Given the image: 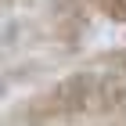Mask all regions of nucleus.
<instances>
[{
    "instance_id": "obj_1",
    "label": "nucleus",
    "mask_w": 126,
    "mask_h": 126,
    "mask_svg": "<svg viewBox=\"0 0 126 126\" xmlns=\"http://www.w3.org/2000/svg\"><path fill=\"white\" fill-rule=\"evenodd\" d=\"M90 0H47L43 4V32L54 47L61 50H79L83 36H87V25H90Z\"/></svg>"
},
{
    "instance_id": "obj_2",
    "label": "nucleus",
    "mask_w": 126,
    "mask_h": 126,
    "mask_svg": "<svg viewBox=\"0 0 126 126\" xmlns=\"http://www.w3.org/2000/svg\"><path fill=\"white\" fill-rule=\"evenodd\" d=\"M97 87H101V76L94 68H79V72H68L54 83V94L61 101V112H65V123H76V119L90 115L97 101Z\"/></svg>"
},
{
    "instance_id": "obj_3",
    "label": "nucleus",
    "mask_w": 126,
    "mask_h": 126,
    "mask_svg": "<svg viewBox=\"0 0 126 126\" xmlns=\"http://www.w3.org/2000/svg\"><path fill=\"white\" fill-rule=\"evenodd\" d=\"M90 115L105 123H126V76H101Z\"/></svg>"
},
{
    "instance_id": "obj_4",
    "label": "nucleus",
    "mask_w": 126,
    "mask_h": 126,
    "mask_svg": "<svg viewBox=\"0 0 126 126\" xmlns=\"http://www.w3.org/2000/svg\"><path fill=\"white\" fill-rule=\"evenodd\" d=\"M11 119L25 123V126H50V123H65V112H61V101L54 94V87H47L43 94H32Z\"/></svg>"
},
{
    "instance_id": "obj_5",
    "label": "nucleus",
    "mask_w": 126,
    "mask_h": 126,
    "mask_svg": "<svg viewBox=\"0 0 126 126\" xmlns=\"http://www.w3.org/2000/svg\"><path fill=\"white\" fill-rule=\"evenodd\" d=\"M97 76H126V50H101L90 61Z\"/></svg>"
},
{
    "instance_id": "obj_6",
    "label": "nucleus",
    "mask_w": 126,
    "mask_h": 126,
    "mask_svg": "<svg viewBox=\"0 0 126 126\" xmlns=\"http://www.w3.org/2000/svg\"><path fill=\"white\" fill-rule=\"evenodd\" d=\"M90 7L108 22H119V25L126 22V0H90Z\"/></svg>"
},
{
    "instance_id": "obj_7",
    "label": "nucleus",
    "mask_w": 126,
    "mask_h": 126,
    "mask_svg": "<svg viewBox=\"0 0 126 126\" xmlns=\"http://www.w3.org/2000/svg\"><path fill=\"white\" fill-rule=\"evenodd\" d=\"M4 7H11V0H4Z\"/></svg>"
}]
</instances>
